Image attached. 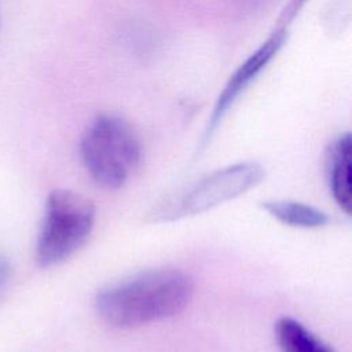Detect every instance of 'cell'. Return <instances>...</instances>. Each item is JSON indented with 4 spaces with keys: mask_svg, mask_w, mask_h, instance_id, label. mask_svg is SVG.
Instances as JSON below:
<instances>
[{
    "mask_svg": "<svg viewBox=\"0 0 352 352\" xmlns=\"http://www.w3.org/2000/svg\"><path fill=\"white\" fill-rule=\"evenodd\" d=\"M96 220V208L81 192L52 190L36 243V261L41 268L58 265L72 257L89 238Z\"/></svg>",
    "mask_w": 352,
    "mask_h": 352,
    "instance_id": "cell-3",
    "label": "cell"
},
{
    "mask_svg": "<svg viewBox=\"0 0 352 352\" xmlns=\"http://www.w3.org/2000/svg\"><path fill=\"white\" fill-rule=\"evenodd\" d=\"M261 208L279 223L296 228H320L330 220L326 212L298 201L267 199L261 202Z\"/></svg>",
    "mask_w": 352,
    "mask_h": 352,
    "instance_id": "cell-7",
    "label": "cell"
},
{
    "mask_svg": "<svg viewBox=\"0 0 352 352\" xmlns=\"http://www.w3.org/2000/svg\"><path fill=\"white\" fill-rule=\"evenodd\" d=\"M285 33L286 32L283 29H278L276 32H274L231 74L230 80L227 81V84L224 85L221 94L219 95V98L216 100V104H214L213 111L209 118V124H208V128L205 132L204 142H208L209 136L213 133V131L221 122L223 117L230 110V107L234 104V102L238 99V96L250 85L252 81L256 80V77L267 67V65L278 54V51L280 50V47L283 45L285 38H286Z\"/></svg>",
    "mask_w": 352,
    "mask_h": 352,
    "instance_id": "cell-5",
    "label": "cell"
},
{
    "mask_svg": "<svg viewBox=\"0 0 352 352\" xmlns=\"http://www.w3.org/2000/svg\"><path fill=\"white\" fill-rule=\"evenodd\" d=\"M11 274H12V268H11L8 258L4 257L3 254H0V296L4 292V289L7 287V285L11 279Z\"/></svg>",
    "mask_w": 352,
    "mask_h": 352,
    "instance_id": "cell-9",
    "label": "cell"
},
{
    "mask_svg": "<svg viewBox=\"0 0 352 352\" xmlns=\"http://www.w3.org/2000/svg\"><path fill=\"white\" fill-rule=\"evenodd\" d=\"M80 155L98 186L117 190L139 168L143 148L129 122L118 116L100 114L87 126L80 142Z\"/></svg>",
    "mask_w": 352,
    "mask_h": 352,
    "instance_id": "cell-2",
    "label": "cell"
},
{
    "mask_svg": "<svg viewBox=\"0 0 352 352\" xmlns=\"http://www.w3.org/2000/svg\"><path fill=\"white\" fill-rule=\"evenodd\" d=\"M264 179L265 168L257 161L227 165L199 179L176 199L158 205L148 213V220L151 223H168L201 214L241 197Z\"/></svg>",
    "mask_w": 352,
    "mask_h": 352,
    "instance_id": "cell-4",
    "label": "cell"
},
{
    "mask_svg": "<svg viewBox=\"0 0 352 352\" xmlns=\"http://www.w3.org/2000/svg\"><path fill=\"white\" fill-rule=\"evenodd\" d=\"M192 296L194 280L187 272L155 267L104 286L96 293L94 305L109 326L133 329L180 314Z\"/></svg>",
    "mask_w": 352,
    "mask_h": 352,
    "instance_id": "cell-1",
    "label": "cell"
},
{
    "mask_svg": "<svg viewBox=\"0 0 352 352\" xmlns=\"http://www.w3.org/2000/svg\"><path fill=\"white\" fill-rule=\"evenodd\" d=\"M274 331L282 352H336L327 342L292 316H280L274 326Z\"/></svg>",
    "mask_w": 352,
    "mask_h": 352,
    "instance_id": "cell-8",
    "label": "cell"
},
{
    "mask_svg": "<svg viewBox=\"0 0 352 352\" xmlns=\"http://www.w3.org/2000/svg\"><path fill=\"white\" fill-rule=\"evenodd\" d=\"M351 160L352 140L348 132L340 135L327 148L326 175L329 190L338 208L349 214L352 208L351 199Z\"/></svg>",
    "mask_w": 352,
    "mask_h": 352,
    "instance_id": "cell-6",
    "label": "cell"
}]
</instances>
